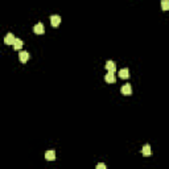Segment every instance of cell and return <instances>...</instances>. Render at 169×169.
Masks as SVG:
<instances>
[{
    "mask_svg": "<svg viewBox=\"0 0 169 169\" xmlns=\"http://www.w3.org/2000/svg\"><path fill=\"white\" fill-rule=\"evenodd\" d=\"M33 32H35L36 35H44L45 33V27L42 23H37V24L35 25V28H33Z\"/></svg>",
    "mask_w": 169,
    "mask_h": 169,
    "instance_id": "6da1fadb",
    "label": "cell"
},
{
    "mask_svg": "<svg viewBox=\"0 0 169 169\" xmlns=\"http://www.w3.org/2000/svg\"><path fill=\"white\" fill-rule=\"evenodd\" d=\"M161 8H162V11H169V0H162Z\"/></svg>",
    "mask_w": 169,
    "mask_h": 169,
    "instance_id": "7c38bea8",
    "label": "cell"
},
{
    "mask_svg": "<svg viewBox=\"0 0 169 169\" xmlns=\"http://www.w3.org/2000/svg\"><path fill=\"white\" fill-rule=\"evenodd\" d=\"M15 41H16V37L13 36V33H8L4 38V42L7 45H15Z\"/></svg>",
    "mask_w": 169,
    "mask_h": 169,
    "instance_id": "3957f363",
    "label": "cell"
},
{
    "mask_svg": "<svg viewBox=\"0 0 169 169\" xmlns=\"http://www.w3.org/2000/svg\"><path fill=\"white\" fill-rule=\"evenodd\" d=\"M119 77H120V78H123V79H127V78H130V70H128V69L119 70Z\"/></svg>",
    "mask_w": 169,
    "mask_h": 169,
    "instance_id": "9c48e42d",
    "label": "cell"
},
{
    "mask_svg": "<svg viewBox=\"0 0 169 169\" xmlns=\"http://www.w3.org/2000/svg\"><path fill=\"white\" fill-rule=\"evenodd\" d=\"M97 169H107V166H106V164H103V162H99L97 165Z\"/></svg>",
    "mask_w": 169,
    "mask_h": 169,
    "instance_id": "4fadbf2b",
    "label": "cell"
},
{
    "mask_svg": "<svg viewBox=\"0 0 169 169\" xmlns=\"http://www.w3.org/2000/svg\"><path fill=\"white\" fill-rule=\"evenodd\" d=\"M120 91H122V94L123 95H131L132 94V87H131V85H123L122 86V89H120Z\"/></svg>",
    "mask_w": 169,
    "mask_h": 169,
    "instance_id": "5b68a950",
    "label": "cell"
},
{
    "mask_svg": "<svg viewBox=\"0 0 169 169\" xmlns=\"http://www.w3.org/2000/svg\"><path fill=\"white\" fill-rule=\"evenodd\" d=\"M142 152H143V155L144 156H151V153H152V151H151V145L149 144H145L144 147H143V149H142Z\"/></svg>",
    "mask_w": 169,
    "mask_h": 169,
    "instance_id": "30bf717a",
    "label": "cell"
},
{
    "mask_svg": "<svg viewBox=\"0 0 169 169\" xmlns=\"http://www.w3.org/2000/svg\"><path fill=\"white\" fill-rule=\"evenodd\" d=\"M45 159L48 161H54L55 160V152L54 151H48L45 153Z\"/></svg>",
    "mask_w": 169,
    "mask_h": 169,
    "instance_id": "52a82bcc",
    "label": "cell"
},
{
    "mask_svg": "<svg viewBox=\"0 0 169 169\" xmlns=\"http://www.w3.org/2000/svg\"><path fill=\"white\" fill-rule=\"evenodd\" d=\"M59 23H61V17H59L58 15H52L50 16V24H52V27H58Z\"/></svg>",
    "mask_w": 169,
    "mask_h": 169,
    "instance_id": "277c9868",
    "label": "cell"
},
{
    "mask_svg": "<svg viewBox=\"0 0 169 169\" xmlns=\"http://www.w3.org/2000/svg\"><path fill=\"white\" fill-rule=\"evenodd\" d=\"M104 81L107 83H114L115 82V75L114 73H107L106 75H104Z\"/></svg>",
    "mask_w": 169,
    "mask_h": 169,
    "instance_id": "ba28073f",
    "label": "cell"
},
{
    "mask_svg": "<svg viewBox=\"0 0 169 169\" xmlns=\"http://www.w3.org/2000/svg\"><path fill=\"white\" fill-rule=\"evenodd\" d=\"M106 69L108 70V73H114L115 70H116V63L114 62V61H107L106 62Z\"/></svg>",
    "mask_w": 169,
    "mask_h": 169,
    "instance_id": "8992f818",
    "label": "cell"
},
{
    "mask_svg": "<svg viewBox=\"0 0 169 169\" xmlns=\"http://www.w3.org/2000/svg\"><path fill=\"white\" fill-rule=\"evenodd\" d=\"M19 59H20L23 63H25L29 59V53L27 52V50H20V53H19Z\"/></svg>",
    "mask_w": 169,
    "mask_h": 169,
    "instance_id": "7a4b0ae2",
    "label": "cell"
},
{
    "mask_svg": "<svg viewBox=\"0 0 169 169\" xmlns=\"http://www.w3.org/2000/svg\"><path fill=\"white\" fill-rule=\"evenodd\" d=\"M23 44H24V42L21 41L20 38H16L15 45H13V49H15V50H21V48H23Z\"/></svg>",
    "mask_w": 169,
    "mask_h": 169,
    "instance_id": "8fae6325",
    "label": "cell"
}]
</instances>
